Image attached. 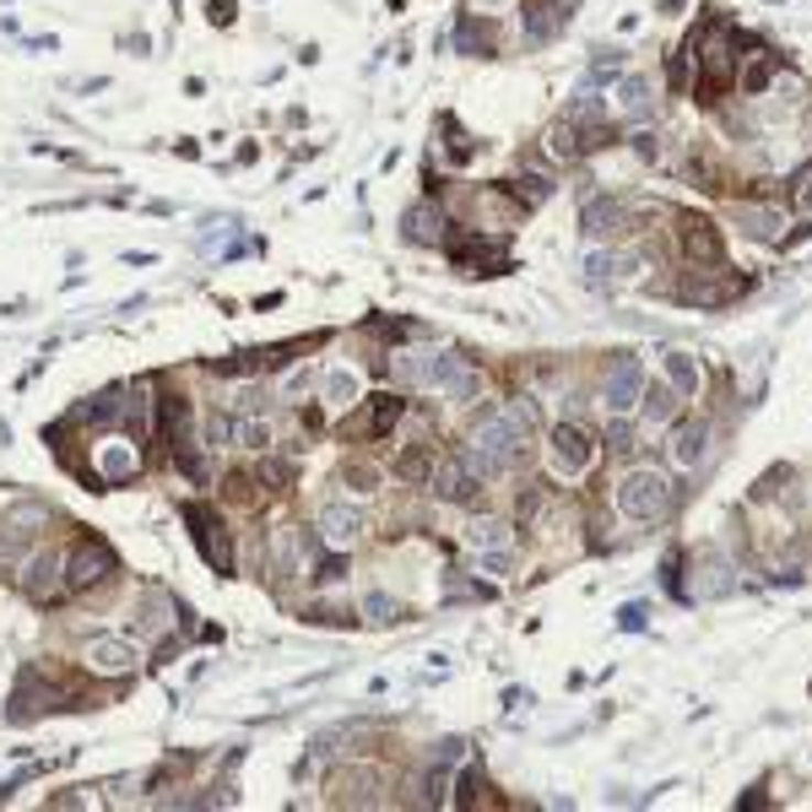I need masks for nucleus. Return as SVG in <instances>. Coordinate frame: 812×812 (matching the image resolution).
<instances>
[{
    "label": "nucleus",
    "mask_w": 812,
    "mask_h": 812,
    "mask_svg": "<svg viewBox=\"0 0 812 812\" xmlns=\"http://www.w3.org/2000/svg\"><path fill=\"white\" fill-rule=\"evenodd\" d=\"M618 509H624L628 520H639V526L661 520L672 509V477L656 472V466H634L624 483H618Z\"/></svg>",
    "instance_id": "nucleus-1"
},
{
    "label": "nucleus",
    "mask_w": 812,
    "mask_h": 812,
    "mask_svg": "<svg viewBox=\"0 0 812 812\" xmlns=\"http://www.w3.org/2000/svg\"><path fill=\"white\" fill-rule=\"evenodd\" d=\"M591 461H596V444H591V434H585L580 423H559L553 439H548V466H553V477L574 483V477H585V472H591Z\"/></svg>",
    "instance_id": "nucleus-2"
},
{
    "label": "nucleus",
    "mask_w": 812,
    "mask_h": 812,
    "mask_svg": "<svg viewBox=\"0 0 812 812\" xmlns=\"http://www.w3.org/2000/svg\"><path fill=\"white\" fill-rule=\"evenodd\" d=\"M180 515H185L190 526H195V548H201V559L212 563L217 574H234V542H228V526L206 509V504H180Z\"/></svg>",
    "instance_id": "nucleus-3"
},
{
    "label": "nucleus",
    "mask_w": 812,
    "mask_h": 812,
    "mask_svg": "<svg viewBox=\"0 0 812 812\" xmlns=\"http://www.w3.org/2000/svg\"><path fill=\"white\" fill-rule=\"evenodd\" d=\"M115 569H120V559H115V548L104 537H82L76 553L65 559V591H87V585L109 580Z\"/></svg>",
    "instance_id": "nucleus-4"
},
{
    "label": "nucleus",
    "mask_w": 812,
    "mask_h": 812,
    "mask_svg": "<svg viewBox=\"0 0 812 812\" xmlns=\"http://www.w3.org/2000/svg\"><path fill=\"white\" fill-rule=\"evenodd\" d=\"M22 591H28V602H55L65 591V553L61 548H44V553H33L28 569H22Z\"/></svg>",
    "instance_id": "nucleus-5"
},
{
    "label": "nucleus",
    "mask_w": 812,
    "mask_h": 812,
    "mask_svg": "<svg viewBox=\"0 0 812 812\" xmlns=\"http://www.w3.org/2000/svg\"><path fill=\"white\" fill-rule=\"evenodd\" d=\"M385 775L369 769V764H353V769H342V775H331V802H347V808H379L385 797Z\"/></svg>",
    "instance_id": "nucleus-6"
},
{
    "label": "nucleus",
    "mask_w": 812,
    "mask_h": 812,
    "mask_svg": "<svg viewBox=\"0 0 812 812\" xmlns=\"http://www.w3.org/2000/svg\"><path fill=\"white\" fill-rule=\"evenodd\" d=\"M639 390H645V375H639V358L634 353H618V364H613V375H607V390H602V401H607V412L613 418H624L639 407Z\"/></svg>",
    "instance_id": "nucleus-7"
},
{
    "label": "nucleus",
    "mask_w": 812,
    "mask_h": 812,
    "mask_svg": "<svg viewBox=\"0 0 812 812\" xmlns=\"http://www.w3.org/2000/svg\"><path fill=\"white\" fill-rule=\"evenodd\" d=\"M320 531H325V542H331V548H353V542L369 531V515H364L358 504L331 499L325 509H320Z\"/></svg>",
    "instance_id": "nucleus-8"
},
{
    "label": "nucleus",
    "mask_w": 812,
    "mask_h": 812,
    "mask_svg": "<svg viewBox=\"0 0 812 812\" xmlns=\"http://www.w3.org/2000/svg\"><path fill=\"white\" fill-rule=\"evenodd\" d=\"M136 661H141L136 645L120 639V634H98V639H87V667L104 672V678H120V672H130Z\"/></svg>",
    "instance_id": "nucleus-9"
},
{
    "label": "nucleus",
    "mask_w": 812,
    "mask_h": 812,
    "mask_svg": "<svg viewBox=\"0 0 812 812\" xmlns=\"http://www.w3.org/2000/svg\"><path fill=\"white\" fill-rule=\"evenodd\" d=\"M429 488H434V499H444V504H466V499H472V488H477V477H472V472H466V461L455 455V461H434Z\"/></svg>",
    "instance_id": "nucleus-10"
},
{
    "label": "nucleus",
    "mask_w": 812,
    "mask_h": 812,
    "mask_svg": "<svg viewBox=\"0 0 812 812\" xmlns=\"http://www.w3.org/2000/svg\"><path fill=\"white\" fill-rule=\"evenodd\" d=\"M683 255L693 266H721L726 260V245H721V234L704 223V217H688L683 223Z\"/></svg>",
    "instance_id": "nucleus-11"
},
{
    "label": "nucleus",
    "mask_w": 812,
    "mask_h": 812,
    "mask_svg": "<svg viewBox=\"0 0 812 812\" xmlns=\"http://www.w3.org/2000/svg\"><path fill=\"white\" fill-rule=\"evenodd\" d=\"M732 217H737V228H748L753 239H764V245H775V239L786 234L780 206H748V201H737V206H732Z\"/></svg>",
    "instance_id": "nucleus-12"
},
{
    "label": "nucleus",
    "mask_w": 812,
    "mask_h": 812,
    "mask_svg": "<svg viewBox=\"0 0 812 812\" xmlns=\"http://www.w3.org/2000/svg\"><path fill=\"white\" fill-rule=\"evenodd\" d=\"M136 450L130 444H120V439H109V444H98V488H115V483H126V477H136Z\"/></svg>",
    "instance_id": "nucleus-13"
},
{
    "label": "nucleus",
    "mask_w": 812,
    "mask_h": 812,
    "mask_svg": "<svg viewBox=\"0 0 812 812\" xmlns=\"http://www.w3.org/2000/svg\"><path fill=\"white\" fill-rule=\"evenodd\" d=\"M585 234L591 239H613V234H624L628 228V206L624 201H585Z\"/></svg>",
    "instance_id": "nucleus-14"
},
{
    "label": "nucleus",
    "mask_w": 812,
    "mask_h": 812,
    "mask_svg": "<svg viewBox=\"0 0 812 812\" xmlns=\"http://www.w3.org/2000/svg\"><path fill=\"white\" fill-rule=\"evenodd\" d=\"M401 418H407V401H401L396 390H385V396H375V401H369L364 434H369V439H385L390 429H396V423H401Z\"/></svg>",
    "instance_id": "nucleus-15"
},
{
    "label": "nucleus",
    "mask_w": 812,
    "mask_h": 812,
    "mask_svg": "<svg viewBox=\"0 0 812 812\" xmlns=\"http://www.w3.org/2000/svg\"><path fill=\"white\" fill-rule=\"evenodd\" d=\"M299 553H304V542H299V526H282V531H271V569H277V580H293V574H299Z\"/></svg>",
    "instance_id": "nucleus-16"
},
{
    "label": "nucleus",
    "mask_w": 812,
    "mask_h": 812,
    "mask_svg": "<svg viewBox=\"0 0 812 812\" xmlns=\"http://www.w3.org/2000/svg\"><path fill=\"white\" fill-rule=\"evenodd\" d=\"M401 223H407V239H412V245H439V239H444V212L429 206V201H423V206H412Z\"/></svg>",
    "instance_id": "nucleus-17"
},
{
    "label": "nucleus",
    "mask_w": 812,
    "mask_h": 812,
    "mask_svg": "<svg viewBox=\"0 0 812 812\" xmlns=\"http://www.w3.org/2000/svg\"><path fill=\"white\" fill-rule=\"evenodd\" d=\"M396 483H429V472H434V444H407L401 455H396Z\"/></svg>",
    "instance_id": "nucleus-18"
},
{
    "label": "nucleus",
    "mask_w": 812,
    "mask_h": 812,
    "mask_svg": "<svg viewBox=\"0 0 812 812\" xmlns=\"http://www.w3.org/2000/svg\"><path fill=\"white\" fill-rule=\"evenodd\" d=\"M639 407H645L650 423H672V418H678V390L661 385V379H650V385L639 390Z\"/></svg>",
    "instance_id": "nucleus-19"
},
{
    "label": "nucleus",
    "mask_w": 812,
    "mask_h": 812,
    "mask_svg": "<svg viewBox=\"0 0 812 812\" xmlns=\"http://www.w3.org/2000/svg\"><path fill=\"white\" fill-rule=\"evenodd\" d=\"M704 444H710V423H683V429L672 434V461H678V466L704 461Z\"/></svg>",
    "instance_id": "nucleus-20"
},
{
    "label": "nucleus",
    "mask_w": 812,
    "mask_h": 812,
    "mask_svg": "<svg viewBox=\"0 0 812 812\" xmlns=\"http://www.w3.org/2000/svg\"><path fill=\"white\" fill-rule=\"evenodd\" d=\"M320 396H325V407H336V412L358 407V375H353V369H331L325 385H320Z\"/></svg>",
    "instance_id": "nucleus-21"
},
{
    "label": "nucleus",
    "mask_w": 812,
    "mask_h": 812,
    "mask_svg": "<svg viewBox=\"0 0 812 812\" xmlns=\"http://www.w3.org/2000/svg\"><path fill=\"white\" fill-rule=\"evenodd\" d=\"M618 104H624V115H628V120H645V115H650V104H656V98H650V76L628 71V76H624V87H618Z\"/></svg>",
    "instance_id": "nucleus-22"
},
{
    "label": "nucleus",
    "mask_w": 812,
    "mask_h": 812,
    "mask_svg": "<svg viewBox=\"0 0 812 812\" xmlns=\"http://www.w3.org/2000/svg\"><path fill=\"white\" fill-rule=\"evenodd\" d=\"M667 375H672V390H678V396H699V385H704L699 364H693L688 353H667Z\"/></svg>",
    "instance_id": "nucleus-23"
},
{
    "label": "nucleus",
    "mask_w": 812,
    "mask_h": 812,
    "mask_svg": "<svg viewBox=\"0 0 812 812\" xmlns=\"http://www.w3.org/2000/svg\"><path fill=\"white\" fill-rule=\"evenodd\" d=\"M466 542H472V548H483V553H488V548H509V526L494 520V515H483V520H472V526H466Z\"/></svg>",
    "instance_id": "nucleus-24"
},
{
    "label": "nucleus",
    "mask_w": 812,
    "mask_h": 812,
    "mask_svg": "<svg viewBox=\"0 0 812 812\" xmlns=\"http://www.w3.org/2000/svg\"><path fill=\"white\" fill-rule=\"evenodd\" d=\"M234 439H239L245 450H255V455H266V450L277 444V434H271V423H266V418H245V423H234Z\"/></svg>",
    "instance_id": "nucleus-25"
},
{
    "label": "nucleus",
    "mask_w": 812,
    "mask_h": 812,
    "mask_svg": "<svg viewBox=\"0 0 812 812\" xmlns=\"http://www.w3.org/2000/svg\"><path fill=\"white\" fill-rule=\"evenodd\" d=\"M364 618H369V624H401L407 607H401L396 596H385V591H369V596H364Z\"/></svg>",
    "instance_id": "nucleus-26"
},
{
    "label": "nucleus",
    "mask_w": 812,
    "mask_h": 812,
    "mask_svg": "<svg viewBox=\"0 0 812 812\" xmlns=\"http://www.w3.org/2000/svg\"><path fill=\"white\" fill-rule=\"evenodd\" d=\"M163 613H174V602H169V596H158V591H147V596H141V634H158V628L169 624V618H163Z\"/></svg>",
    "instance_id": "nucleus-27"
},
{
    "label": "nucleus",
    "mask_w": 812,
    "mask_h": 812,
    "mask_svg": "<svg viewBox=\"0 0 812 812\" xmlns=\"http://www.w3.org/2000/svg\"><path fill=\"white\" fill-rule=\"evenodd\" d=\"M548 158H559V163H574V158H580V136H574L569 120L548 130Z\"/></svg>",
    "instance_id": "nucleus-28"
},
{
    "label": "nucleus",
    "mask_w": 812,
    "mask_h": 812,
    "mask_svg": "<svg viewBox=\"0 0 812 812\" xmlns=\"http://www.w3.org/2000/svg\"><path fill=\"white\" fill-rule=\"evenodd\" d=\"M624 271V260L613 250H596V255H585V277H591V288H602V282H613Z\"/></svg>",
    "instance_id": "nucleus-29"
},
{
    "label": "nucleus",
    "mask_w": 812,
    "mask_h": 812,
    "mask_svg": "<svg viewBox=\"0 0 812 812\" xmlns=\"http://www.w3.org/2000/svg\"><path fill=\"white\" fill-rule=\"evenodd\" d=\"M769 76H775V61L758 50V61L743 71V82H737V87H743V93H764V87H769Z\"/></svg>",
    "instance_id": "nucleus-30"
},
{
    "label": "nucleus",
    "mask_w": 812,
    "mask_h": 812,
    "mask_svg": "<svg viewBox=\"0 0 812 812\" xmlns=\"http://www.w3.org/2000/svg\"><path fill=\"white\" fill-rule=\"evenodd\" d=\"M260 477H266V483H277V494H288V483H293V466H288V461H277V455L266 450V455H260Z\"/></svg>",
    "instance_id": "nucleus-31"
},
{
    "label": "nucleus",
    "mask_w": 812,
    "mask_h": 812,
    "mask_svg": "<svg viewBox=\"0 0 812 812\" xmlns=\"http://www.w3.org/2000/svg\"><path fill=\"white\" fill-rule=\"evenodd\" d=\"M228 444H234V418L212 412V418H206V450H228Z\"/></svg>",
    "instance_id": "nucleus-32"
},
{
    "label": "nucleus",
    "mask_w": 812,
    "mask_h": 812,
    "mask_svg": "<svg viewBox=\"0 0 812 812\" xmlns=\"http://www.w3.org/2000/svg\"><path fill=\"white\" fill-rule=\"evenodd\" d=\"M483 791H488V780H483V769H461V808H472V802H483Z\"/></svg>",
    "instance_id": "nucleus-33"
},
{
    "label": "nucleus",
    "mask_w": 812,
    "mask_h": 812,
    "mask_svg": "<svg viewBox=\"0 0 812 812\" xmlns=\"http://www.w3.org/2000/svg\"><path fill=\"white\" fill-rule=\"evenodd\" d=\"M314 580H320V585H336V580H347V553H325V559L314 563Z\"/></svg>",
    "instance_id": "nucleus-34"
},
{
    "label": "nucleus",
    "mask_w": 812,
    "mask_h": 812,
    "mask_svg": "<svg viewBox=\"0 0 812 812\" xmlns=\"http://www.w3.org/2000/svg\"><path fill=\"white\" fill-rule=\"evenodd\" d=\"M342 483H353L358 494H369V488L379 483V472L375 466H364V461H347V466H342Z\"/></svg>",
    "instance_id": "nucleus-35"
},
{
    "label": "nucleus",
    "mask_w": 812,
    "mask_h": 812,
    "mask_svg": "<svg viewBox=\"0 0 812 812\" xmlns=\"http://www.w3.org/2000/svg\"><path fill=\"white\" fill-rule=\"evenodd\" d=\"M304 618H310V624H320V628H353V624H358L353 613H336V607H310Z\"/></svg>",
    "instance_id": "nucleus-36"
},
{
    "label": "nucleus",
    "mask_w": 812,
    "mask_h": 812,
    "mask_svg": "<svg viewBox=\"0 0 812 812\" xmlns=\"http://www.w3.org/2000/svg\"><path fill=\"white\" fill-rule=\"evenodd\" d=\"M607 444H613V450H618V455H634V429H628V423H618V418H613V423H607Z\"/></svg>",
    "instance_id": "nucleus-37"
},
{
    "label": "nucleus",
    "mask_w": 812,
    "mask_h": 812,
    "mask_svg": "<svg viewBox=\"0 0 812 812\" xmlns=\"http://www.w3.org/2000/svg\"><path fill=\"white\" fill-rule=\"evenodd\" d=\"M791 201H797V212H802V217L812 223V169L802 174V185H797V195H791Z\"/></svg>",
    "instance_id": "nucleus-38"
},
{
    "label": "nucleus",
    "mask_w": 812,
    "mask_h": 812,
    "mask_svg": "<svg viewBox=\"0 0 812 812\" xmlns=\"http://www.w3.org/2000/svg\"><path fill=\"white\" fill-rule=\"evenodd\" d=\"M250 472H234V477H228V499H250Z\"/></svg>",
    "instance_id": "nucleus-39"
},
{
    "label": "nucleus",
    "mask_w": 812,
    "mask_h": 812,
    "mask_svg": "<svg viewBox=\"0 0 812 812\" xmlns=\"http://www.w3.org/2000/svg\"><path fill=\"white\" fill-rule=\"evenodd\" d=\"M434 758H439V764H455V758H461V743H455V737H444V743L434 748Z\"/></svg>",
    "instance_id": "nucleus-40"
},
{
    "label": "nucleus",
    "mask_w": 812,
    "mask_h": 812,
    "mask_svg": "<svg viewBox=\"0 0 812 812\" xmlns=\"http://www.w3.org/2000/svg\"><path fill=\"white\" fill-rule=\"evenodd\" d=\"M212 22L228 28V22H234V0H212Z\"/></svg>",
    "instance_id": "nucleus-41"
},
{
    "label": "nucleus",
    "mask_w": 812,
    "mask_h": 812,
    "mask_svg": "<svg viewBox=\"0 0 812 812\" xmlns=\"http://www.w3.org/2000/svg\"><path fill=\"white\" fill-rule=\"evenodd\" d=\"M634 152L639 158H656V136H634Z\"/></svg>",
    "instance_id": "nucleus-42"
}]
</instances>
